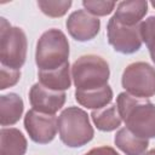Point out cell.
<instances>
[{"label": "cell", "instance_id": "1", "mask_svg": "<svg viewBox=\"0 0 155 155\" xmlns=\"http://www.w3.org/2000/svg\"><path fill=\"white\" fill-rule=\"evenodd\" d=\"M116 108L126 128L133 134L144 139L155 137V104L121 92L116 99Z\"/></svg>", "mask_w": 155, "mask_h": 155}, {"label": "cell", "instance_id": "2", "mask_svg": "<svg viewBox=\"0 0 155 155\" xmlns=\"http://www.w3.org/2000/svg\"><path fill=\"white\" fill-rule=\"evenodd\" d=\"M57 125L61 140L70 148L82 147L93 138L88 115L78 107L64 109L58 116Z\"/></svg>", "mask_w": 155, "mask_h": 155}, {"label": "cell", "instance_id": "3", "mask_svg": "<svg viewBox=\"0 0 155 155\" xmlns=\"http://www.w3.org/2000/svg\"><path fill=\"white\" fill-rule=\"evenodd\" d=\"M68 57L69 42L63 31L52 28L40 36L35 51V62L39 70L58 68L68 62Z\"/></svg>", "mask_w": 155, "mask_h": 155}, {"label": "cell", "instance_id": "4", "mask_svg": "<svg viewBox=\"0 0 155 155\" xmlns=\"http://www.w3.org/2000/svg\"><path fill=\"white\" fill-rule=\"evenodd\" d=\"M110 70L108 63L99 56L85 54L71 67V78L76 90L85 91L108 85Z\"/></svg>", "mask_w": 155, "mask_h": 155}, {"label": "cell", "instance_id": "5", "mask_svg": "<svg viewBox=\"0 0 155 155\" xmlns=\"http://www.w3.org/2000/svg\"><path fill=\"white\" fill-rule=\"evenodd\" d=\"M27 57V36L18 27H12L5 18L0 21L1 65L19 69Z\"/></svg>", "mask_w": 155, "mask_h": 155}, {"label": "cell", "instance_id": "6", "mask_svg": "<svg viewBox=\"0 0 155 155\" xmlns=\"http://www.w3.org/2000/svg\"><path fill=\"white\" fill-rule=\"evenodd\" d=\"M121 82L131 96L149 98L155 94V69L145 62L132 63L124 70Z\"/></svg>", "mask_w": 155, "mask_h": 155}, {"label": "cell", "instance_id": "7", "mask_svg": "<svg viewBox=\"0 0 155 155\" xmlns=\"http://www.w3.org/2000/svg\"><path fill=\"white\" fill-rule=\"evenodd\" d=\"M108 41L115 51L125 54L134 53L142 46L139 25H125L114 16L108 22Z\"/></svg>", "mask_w": 155, "mask_h": 155}, {"label": "cell", "instance_id": "8", "mask_svg": "<svg viewBox=\"0 0 155 155\" xmlns=\"http://www.w3.org/2000/svg\"><path fill=\"white\" fill-rule=\"evenodd\" d=\"M24 127L31 140L39 144H47L54 138L58 125L54 115L30 109L24 116Z\"/></svg>", "mask_w": 155, "mask_h": 155}, {"label": "cell", "instance_id": "9", "mask_svg": "<svg viewBox=\"0 0 155 155\" xmlns=\"http://www.w3.org/2000/svg\"><path fill=\"white\" fill-rule=\"evenodd\" d=\"M29 101L33 109L44 113L54 115L65 102L64 91H54L45 87L40 82L34 84L29 91Z\"/></svg>", "mask_w": 155, "mask_h": 155}, {"label": "cell", "instance_id": "10", "mask_svg": "<svg viewBox=\"0 0 155 155\" xmlns=\"http://www.w3.org/2000/svg\"><path fill=\"white\" fill-rule=\"evenodd\" d=\"M99 19L88 13L86 10H78L73 12L67 19V29L71 38L78 41L92 40L99 31Z\"/></svg>", "mask_w": 155, "mask_h": 155}, {"label": "cell", "instance_id": "11", "mask_svg": "<svg viewBox=\"0 0 155 155\" xmlns=\"http://www.w3.org/2000/svg\"><path fill=\"white\" fill-rule=\"evenodd\" d=\"M39 82L54 91H64L69 88L71 85L69 62L54 69L39 70Z\"/></svg>", "mask_w": 155, "mask_h": 155}, {"label": "cell", "instance_id": "12", "mask_svg": "<svg viewBox=\"0 0 155 155\" xmlns=\"http://www.w3.org/2000/svg\"><path fill=\"white\" fill-rule=\"evenodd\" d=\"M75 99L79 104L82 107L90 108V109H101L107 107L111 99H113V91L110 86L105 85L103 87L92 88V90H85L75 91Z\"/></svg>", "mask_w": 155, "mask_h": 155}, {"label": "cell", "instance_id": "13", "mask_svg": "<svg viewBox=\"0 0 155 155\" xmlns=\"http://www.w3.org/2000/svg\"><path fill=\"white\" fill-rule=\"evenodd\" d=\"M24 104L22 98L16 93H8L0 97V124L10 126L16 124L22 116Z\"/></svg>", "mask_w": 155, "mask_h": 155}, {"label": "cell", "instance_id": "14", "mask_svg": "<svg viewBox=\"0 0 155 155\" xmlns=\"http://www.w3.org/2000/svg\"><path fill=\"white\" fill-rule=\"evenodd\" d=\"M147 11V1H122L117 5L114 17L125 25H137Z\"/></svg>", "mask_w": 155, "mask_h": 155}, {"label": "cell", "instance_id": "15", "mask_svg": "<svg viewBox=\"0 0 155 155\" xmlns=\"http://www.w3.org/2000/svg\"><path fill=\"white\" fill-rule=\"evenodd\" d=\"M27 139L17 128H2L0 132V155H24Z\"/></svg>", "mask_w": 155, "mask_h": 155}, {"label": "cell", "instance_id": "16", "mask_svg": "<svg viewBox=\"0 0 155 155\" xmlns=\"http://www.w3.org/2000/svg\"><path fill=\"white\" fill-rule=\"evenodd\" d=\"M114 142L115 145L126 155H143L149 145L148 139L137 137L126 127L117 131Z\"/></svg>", "mask_w": 155, "mask_h": 155}, {"label": "cell", "instance_id": "17", "mask_svg": "<svg viewBox=\"0 0 155 155\" xmlns=\"http://www.w3.org/2000/svg\"><path fill=\"white\" fill-rule=\"evenodd\" d=\"M91 117L93 124L97 126V128L105 132L116 130L120 126L122 120L117 111L116 105L114 104L93 110L91 114Z\"/></svg>", "mask_w": 155, "mask_h": 155}, {"label": "cell", "instance_id": "18", "mask_svg": "<svg viewBox=\"0 0 155 155\" xmlns=\"http://www.w3.org/2000/svg\"><path fill=\"white\" fill-rule=\"evenodd\" d=\"M142 41L145 42L150 57L155 63V16L147 18L144 22L139 24Z\"/></svg>", "mask_w": 155, "mask_h": 155}, {"label": "cell", "instance_id": "19", "mask_svg": "<svg viewBox=\"0 0 155 155\" xmlns=\"http://www.w3.org/2000/svg\"><path fill=\"white\" fill-rule=\"evenodd\" d=\"M38 6L50 17H62L71 6V1H38Z\"/></svg>", "mask_w": 155, "mask_h": 155}, {"label": "cell", "instance_id": "20", "mask_svg": "<svg viewBox=\"0 0 155 155\" xmlns=\"http://www.w3.org/2000/svg\"><path fill=\"white\" fill-rule=\"evenodd\" d=\"M84 7L86 11L93 16H105L109 15L114 7L115 2L114 1H82Z\"/></svg>", "mask_w": 155, "mask_h": 155}, {"label": "cell", "instance_id": "21", "mask_svg": "<svg viewBox=\"0 0 155 155\" xmlns=\"http://www.w3.org/2000/svg\"><path fill=\"white\" fill-rule=\"evenodd\" d=\"M21 78L19 69L8 68L5 65H1L0 70V90H5L10 86H13L17 84V81Z\"/></svg>", "mask_w": 155, "mask_h": 155}, {"label": "cell", "instance_id": "22", "mask_svg": "<svg viewBox=\"0 0 155 155\" xmlns=\"http://www.w3.org/2000/svg\"><path fill=\"white\" fill-rule=\"evenodd\" d=\"M85 155H119V154L110 147H98L91 149Z\"/></svg>", "mask_w": 155, "mask_h": 155}, {"label": "cell", "instance_id": "23", "mask_svg": "<svg viewBox=\"0 0 155 155\" xmlns=\"http://www.w3.org/2000/svg\"><path fill=\"white\" fill-rule=\"evenodd\" d=\"M143 155H155V149H151V150L147 151V153H145V154H143Z\"/></svg>", "mask_w": 155, "mask_h": 155}, {"label": "cell", "instance_id": "24", "mask_svg": "<svg viewBox=\"0 0 155 155\" xmlns=\"http://www.w3.org/2000/svg\"><path fill=\"white\" fill-rule=\"evenodd\" d=\"M151 5H153V6L155 7V0H154V1H151Z\"/></svg>", "mask_w": 155, "mask_h": 155}]
</instances>
